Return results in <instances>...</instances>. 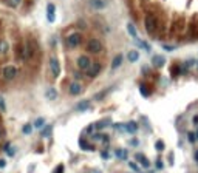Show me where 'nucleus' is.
Masks as SVG:
<instances>
[{"label":"nucleus","instance_id":"1","mask_svg":"<svg viewBox=\"0 0 198 173\" xmlns=\"http://www.w3.org/2000/svg\"><path fill=\"white\" fill-rule=\"evenodd\" d=\"M144 25H146V30L149 34H153L156 30V19L152 14H149V16H146V19H144Z\"/></svg>","mask_w":198,"mask_h":173},{"label":"nucleus","instance_id":"2","mask_svg":"<svg viewBox=\"0 0 198 173\" xmlns=\"http://www.w3.org/2000/svg\"><path fill=\"white\" fill-rule=\"evenodd\" d=\"M87 50L90 53H101L102 51V42L98 40V39H90L88 43H87Z\"/></svg>","mask_w":198,"mask_h":173},{"label":"nucleus","instance_id":"3","mask_svg":"<svg viewBox=\"0 0 198 173\" xmlns=\"http://www.w3.org/2000/svg\"><path fill=\"white\" fill-rule=\"evenodd\" d=\"M80 40H82V36H80L79 33H73V34H70L67 37V45L70 48H76V47L80 45Z\"/></svg>","mask_w":198,"mask_h":173},{"label":"nucleus","instance_id":"4","mask_svg":"<svg viewBox=\"0 0 198 173\" xmlns=\"http://www.w3.org/2000/svg\"><path fill=\"white\" fill-rule=\"evenodd\" d=\"M16 74H17V68L13 67V65H8L2 70V76H3L5 80H13L16 77Z\"/></svg>","mask_w":198,"mask_h":173},{"label":"nucleus","instance_id":"5","mask_svg":"<svg viewBox=\"0 0 198 173\" xmlns=\"http://www.w3.org/2000/svg\"><path fill=\"white\" fill-rule=\"evenodd\" d=\"M50 68H51V73H53V76H54V77H57L60 74V65H59V60L56 57L50 59Z\"/></svg>","mask_w":198,"mask_h":173},{"label":"nucleus","instance_id":"6","mask_svg":"<svg viewBox=\"0 0 198 173\" xmlns=\"http://www.w3.org/2000/svg\"><path fill=\"white\" fill-rule=\"evenodd\" d=\"M99 73H101V63H98V62H95L93 65H90V68H88V77H96Z\"/></svg>","mask_w":198,"mask_h":173},{"label":"nucleus","instance_id":"7","mask_svg":"<svg viewBox=\"0 0 198 173\" xmlns=\"http://www.w3.org/2000/svg\"><path fill=\"white\" fill-rule=\"evenodd\" d=\"M90 59L87 57V56H80L79 59H77V67L80 68V70H88L90 68Z\"/></svg>","mask_w":198,"mask_h":173},{"label":"nucleus","instance_id":"8","mask_svg":"<svg viewBox=\"0 0 198 173\" xmlns=\"http://www.w3.org/2000/svg\"><path fill=\"white\" fill-rule=\"evenodd\" d=\"M70 93L71 94H80V93H82V85H80L79 84V82H73V84H71L70 85Z\"/></svg>","mask_w":198,"mask_h":173},{"label":"nucleus","instance_id":"9","mask_svg":"<svg viewBox=\"0 0 198 173\" xmlns=\"http://www.w3.org/2000/svg\"><path fill=\"white\" fill-rule=\"evenodd\" d=\"M152 63H153V67L156 68H161L166 65V59L163 56H153V59H152Z\"/></svg>","mask_w":198,"mask_h":173},{"label":"nucleus","instance_id":"10","mask_svg":"<svg viewBox=\"0 0 198 173\" xmlns=\"http://www.w3.org/2000/svg\"><path fill=\"white\" fill-rule=\"evenodd\" d=\"M54 11H56L54 5L48 3V6H47V19H48V22H54Z\"/></svg>","mask_w":198,"mask_h":173},{"label":"nucleus","instance_id":"11","mask_svg":"<svg viewBox=\"0 0 198 173\" xmlns=\"http://www.w3.org/2000/svg\"><path fill=\"white\" fill-rule=\"evenodd\" d=\"M90 5H92L95 10H104L107 2L105 0H90Z\"/></svg>","mask_w":198,"mask_h":173},{"label":"nucleus","instance_id":"12","mask_svg":"<svg viewBox=\"0 0 198 173\" xmlns=\"http://www.w3.org/2000/svg\"><path fill=\"white\" fill-rule=\"evenodd\" d=\"M76 110L77 111H87V110H90V101H80L79 104H76Z\"/></svg>","mask_w":198,"mask_h":173},{"label":"nucleus","instance_id":"13","mask_svg":"<svg viewBox=\"0 0 198 173\" xmlns=\"http://www.w3.org/2000/svg\"><path fill=\"white\" fill-rule=\"evenodd\" d=\"M136 159L141 162V166L144 167V169H149L150 167V162H149V159L144 156V154H141V153H136Z\"/></svg>","mask_w":198,"mask_h":173},{"label":"nucleus","instance_id":"14","mask_svg":"<svg viewBox=\"0 0 198 173\" xmlns=\"http://www.w3.org/2000/svg\"><path fill=\"white\" fill-rule=\"evenodd\" d=\"M125 131H129V133H136L138 131V125L135 121H130L125 124Z\"/></svg>","mask_w":198,"mask_h":173},{"label":"nucleus","instance_id":"15","mask_svg":"<svg viewBox=\"0 0 198 173\" xmlns=\"http://www.w3.org/2000/svg\"><path fill=\"white\" fill-rule=\"evenodd\" d=\"M122 59H124V56H122V54H118V56H116V57L113 59V62H112V70H116L118 67H121Z\"/></svg>","mask_w":198,"mask_h":173},{"label":"nucleus","instance_id":"16","mask_svg":"<svg viewBox=\"0 0 198 173\" xmlns=\"http://www.w3.org/2000/svg\"><path fill=\"white\" fill-rule=\"evenodd\" d=\"M45 97H47L48 101H54V99L57 97V91H56L54 88H48L47 93H45Z\"/></svg>","mask_w":198,"mask_h":173},{"label":"nucleus","instance_id":"17","mask_svg":"<svg viewBox=\"0 0 198 173\" xmlns=\"http://www.w3.org/2000/svg\"><path fill=\"white\" fill-rule=\"evenodd\" d=\"M127 31L133 39H138V33H136V28H135L133 23H127Z\"/></svg>","mask_w":198,"mask_h":173},{"label":"nucleus","instance_id":"18","mask_svg":"<svg viewBox=\"0 0 198 173\" xmlns=\"http://www.w3.org/2000/svg\"><path fill=\"white\" fill-rule=\"evenodd\" d=\"M127 57H129V60H130V62H136V60L139 59V53H138L136 50H132V51H129Z\"/></svg>","mask_w":198,"mask_h":173},{"label":"nucleus","instance_id":"19","mask_svg":"<svg viewBox=\"0 0 198 173\" xmlns=\"http://www.w3.org/2000/svg\"><path fill=\"white\" fill-rule=\"evenodd\" d=\"M109 124H110V119H102V121H99V122L95 124V128L96 130H101V128H104V127H107Z\"/></svg>","mask_w":198,"mask_h":173},{"label":"nucleus","instance_id":"20","mask_svg":"<svg viewBox=\"0 0 198 173\" xmlns=\"http://www.w3.org/2000/svg\"><path fill=\"white\" fill-rule=\"evenodd\" d=\"M51 130H53V127H51V125H45L43 128H42V131H40L42 138H48V136L51 134Z\"/></svg>","mask_w":198,"mask_h":173},{"label":"nucleus","instance_id":"21","mask_svg":"<svg viewBox=\"0 0 198 173\" xmlns=\"http://www.w3.org/2000/svg\"><path fill=\"white\" fill-rule=\"evenodd\" d=\"M79 147L82 148V150H85V151H92V150H95V147H92V145H88L84 139H80L79 141Z\"/></svg>","mask_w":198,"mask_h":173},{"label":"nucleus","instance_id":"22","mask_svg":"<svg viewBox=\"0 0 198 173\" xmlns=\"http://www.w3.org/2000/svg\"><path fill=\"white\" fill-rule=\"evenodd\" d=\"M116 158L118 159H127V151H125L124 148L116 150Z\"/></svg>","mask_w":198,"mask_h":173},{"label":"nucleus","instance_id":"23","mask_svg":"<svg viewBox=\"0 0 198 173\" xmlns=\"http://www.w3.org/2000/svg\"><path fill=\"white\" fill-rule=\"evenodd\" d=\"M34 127H36V128H43V127H45V119H43V117H39V119H36Z\"/></svg>","mask_w":198,"mask_h":173},{"label":"nucleus","instance_id":"24","mask_svg":"<svg viewBox=\"0 0 198 173\" xmlns=\"http://www.w3.org/2000/svg\"><path fill=\"white\" fill-rule=\"evenodd\" d=\"M8 51V42L6 40H0V54H3Z\"/></svg>","mask_w":198,"mask_h":173},{"label":"nucleus","instance_id":"25","mask_svg":"<svg viewBox=\"0 0 198 173\" xmlns=\"http://www.w3.org/2000/svg\"><path fill=\"white\" fill-rule=\"evenodd\" d=\"M5 151L8 153V156H14V150L11 148V144H10V142L5 144Z\"/></svg>","mask_w":198,"mask_h":173},{"label":"nucleus","instance_id":"26","mask_svg":"<svg viewBox=\"0 0 198 173\" xmlns=\"http://www.w3.org/2000/svg\"><path fill=\"white\" fill-rule=\"evenodd\" d=\"M187 141L191 142V144H194V142L197 141V134H195L194 131H189V133H187Z\"/></svg>","mask_w":198,"mask_h":173},{"label":"nucleus","instance_id":"27","mask_svg":"<svg viewBox=\"0 0 198 173\" xmlns=\"http://www.w3.org/2000/svg\"><path fill=\"white\" fill-rule=\"evenodd\" d=\"M139 93H141L144 97H147V96L150 94V93H149V90H147L146 87H144V85H141V87H139Z\"/></svg>","mask_w":198,"mask_h":173},{"label":"nucleus","instance_id":"28","mask_svg":"<svg viewBox=\"0 0 198 173\" xmlns=\"http://www.w3.org/2000/svg\"><path fill=\"white\" fill-rule=\"evenodd\" d=\"M31 131H33V125H31V124L23 125V133H25V134H30Z\"/></svg>","mask_w":198,"mask_h":173},{"label":"nucleus","instance_id":"29","mask_svg":"<svg viewBox=\"0 0 198 173\" xmlns=\"http://www.w3.org/2000/svg\"><path fill=\"white\" fill-rule=\"evenodd\" d=\"M155 148H156L158 151H163V150H164V142H163V141H156Z\"/></svg>","mask_w":198,"mask_h":173},{"label":"nucleus","instance_id":"30","mask_svg":"<svg viewBox=\"0 0 198 173\" xmlns=\"http://www.w3.org/2000/svg\"><path fill=\"white\" fill-rule=\"evenodd\" d=\"M195 63H198V60H197V59H191V60H187V62H186V67H187V68H191V67L195 65Z\"/></svg>","mask_w":198,"mask_h":173},{"label":"nucleus","instance_id":"31","mask_svg":"<svg viewBox=\"0 0 198 173\" xmlns=\"http://www.w3.org/2000/svg\"><path fill=\"white\" fill-rule=\"evenodd\" d=\"M138 43L141 45V47H144V50H146V51H150V45H149L147 42H142V40H139Z\"/></svg>","mask_w":198,"mask_h":173},{"label":"nucleus","instance_id":"32","mask_svg":"<svg viewBox=\"0 0 198 173\" xmlns=\"http://www.w3.org/2000/svg\"><path fill=\"white\" fill-rule=\"evenodd\" d=\"M113 127H115L116 130H119V131H125V125L124 124H115Z\"/></svg>","mask_w":198,"mask_h":173},{"label":"nucleus","instance_id":"33","mask_svg":"<svg viewBox=\"0 0 198 173\" xmlns=\"http://www.w3.org/2000/svg\"><path fill=\"white\" fill-rule=\"evenodd\" d=\"M129 166H130V169H132L133 172H136V173H141V172H139V167H138V166H136V164H135V162H130Z\"/></svg>","mask_w":198,"mask_h":173},{"label":"nucleus","instance_id":"34","mask_svg":"<svg viewBox=\"0 0 198 173\" xmlns=\"http://www.w3.org/2000/svg\"><path fill=\"white\" fill-rule=\"evenodd\" d=\"M0 110H2V111H6V105H5V101H3L2 96H0Z\"/></svg>","mask_w":198,"mask_h":173},{"label":"nucleus","instance_id":"35","mask_svg":"<svg viewBox=\"0 0 198 173\" xmlns=\"http://www.w3.org/2000/svg\"><path fill=\"white\" fill-rule=\"evenodd\" d=\"M172 74H173V76L179 74V65H173V67H172Z\"/></svg>","mask_w":198,"mask_h":173},{"label":"nucleus","instance_id":"36","mask_svg":"<svg viewBox=\"0 0 198 173\" xmlns=\"http://www.w3.org/2000/svg\"><path fill=\"white\" fill-rule=\"evenodd\" d=\"M163 48H164V51H173L175 50V47H172V45H163Z\"/></svg>","mask_w":198,"mask_h":173},{"label":"nucleus","instance_id":"37","mask_svg":"<svg viewBox=\"0 0 198 173\" xmlns=\"http://www.w3.org/2000/svg\"><path fill=\"white\" fill-rule=\"evenodd\" d=\"M93 139H95V141H101V139H104V134H99V133H96V134L93 136Z\"/></svg>","mask_w":198,"mask_h":173},{"label":"nucleus","instance_id":"38","mask_svg":"<svg viewBox=\"0 0 198 173\" xmlns=\"http://www.w3.org/2000/svg\"><path fill=\"white\" fill-rule=\"evenodd\" d=\"M101 158H102V159H109V158H110L109 151H102V153H101Z\"/></svg>","mask_w":198,"mask_h":173},{"label":"nucleus","instance_id":"39","mask_svg":"<svg viewBox=\"0 0 198 173\" xmlns=\"http://www.w3.org/2000/svg\"><path fill=\"white\" fill-rule=\"evenodd\" d=\"M5 166H6V161L5 159H0V169H3Z\"/></svg>","mask_w":198,"mask_h":173},{"label":"nucleus","instance_id":"40","mask_svg":"<svg viewBox=\"0 0 198 173\" xmlns=\"http://www.w3.org/2000/svg\"><path fill=\"white\" fill-rule=\"evenodd\" d=\"M130 144L133 145V147H136V145H138V141H136V139H132V141H130Z\"/></svg>","mask_w":198,"mask_h":173},{"label":"nucleus","instance_id":"41","mask_svg":"<svg viewBox=\"0 0 198 173\" xmlns=\"http://www.w3.org/2000/svg\"><path fill=\"white\" fill-rule=\"evenodd\" d=\"M156 167H158V169H163V162H161V161H156Z\"/></svg>","mask_w":198,"mask_h":173},{"label":"nucleus","instance_id":"42","mask_svg":"<svg viewBox=\"0 0 198 173\" xmlns=\"http://www.w3.org/2000/svg\"><path fill=\"white\" fill-rule=\"evenodd\" d=\"M62 172H64V166H59L57 167V173H62Z\"/></svg>","mask_w":198,"mask_h":173},{"label":"nucleus","instance_id":"43","mask_svg":"<svg viewBox=\"0 0 198 173\" xmlns=\"http://www.w3.org/2000/svg\"><path fill=\"white\" fill-rule=\"evenodd\" d=\"M19 2H20V0H13V2H11V5H13V6H16L17 3H19Z\"/></svg>","mask_w":198,"mask_h":173},{"label":"nucleus","instance_id":"44","mask_svg":"<svg viewBox=\"0 0 198 173\" xmlns=\"http://www.w3.org/2000/svg\"><path fill=\"white\" fill-rule=\"evenodd\" d=\"M194 124H198V116H195V117H194Z\"/></svg>","mask_w":198,"mask_h":173},{"label":"nucleus","instance_id":"45","mask_svg":"<svg viewBox=\"0 0 198 173\" xmlns=\"http://www.w3.org/2000/svg\"><path fill=\"white\" fill-rule=\"evenodd\" d=\"M195 161L198 162V150H197V153H195Z\"/></svg>","mask_w":198,"mask_h":173},{"label":"nucleus","instance_id":"46","mask_svg":"<svg viewBox=\"0 0 198 173\" xmlns=\"http://www.w3.org/2000/svg\"><path fill=\"white\" fill-rule=\"evenodd\" d=\"M195 134H197V139H198V131H197V133H195Z\"/></svg>","mask_w":198,"mask_h":173}]
</instances>
